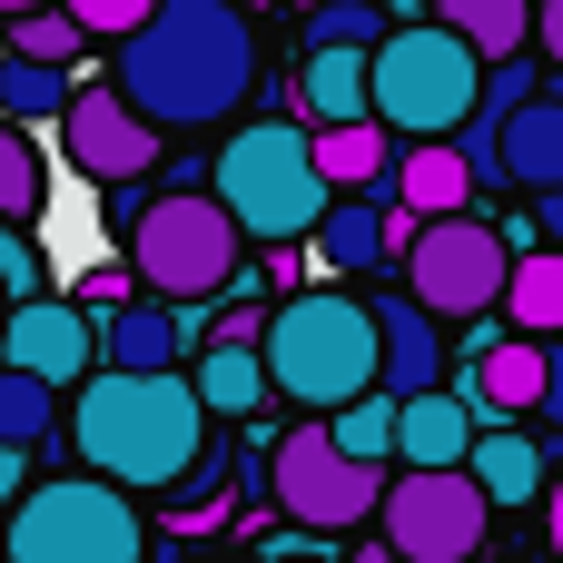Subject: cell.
<instances>
[{
  "label": "cell",
  "mask_w": 563,
  "mask_h": 563,
  "mask_svg": "<svg viewBox=\"0 0 563 563\" xmlns=\"http://www.w3.org/2000/svg\"><path fill=\"white\" fill-rule=\"evenodd\" d=\"M139 119L158 129H208L257 89V30L247 0H168L139 40H119V79H109Z\"/></svg>",
  "instance_id": "6da1fadb"
},
{
  "label": "cell",
  "mask_w": 563,
  "mask_h": 563,
  "mask_svg": "<svg viewBox=\"0 0 563 563\" xmlns=\"http://www.w3.org/2000/svg\"><path fill=\"white\" fill-rule=\"evenodd\" d=\"M69 435H79V465H89V475L139 485V495H178V485L198 475V455L218 445L198 376H129V366H99V376L79 386Z\"/></svg>",
  "instance_id": "7a4b0ae2"
},
{
  "label": "cell",
  "mask_w": 563,
  "mask_h": 563,
  "mask_svg": "<svg viewBox=\"0 0 563 563\" xmlns=\"http://www.w3.org/2000/svg\"><path fill=\"white\" fill-rule=\"evenodd\" d=\"M267 376L277 396H297L307 416H346L386 386V336L376 307L346 287H307L287 307H267Z\"/></svg>",
  "instance_id": "3957f363"
},
{
  "label": "cell",
  "mask_w": 563,
  "mask_h": 563,
  "mask_svg": "<svg viewBox=\"0 0 563 563\" xmlns=\"http://www.w3.org/2000/svg\"><path fill=\"white\" fill-rule=\"evenodd\" d=\"M208 188L238 208V228H247L257 247L317 238L327 208H336V198H327V168H317V129H297V119H247V129L218 148Z\"/></svg>",
  "instance_id": "277c9868"
},
{
  "label": "cell",
  "mask_w": 563,
  "mask_h": 563,
  "mask_svg": "<svg viewBox=\"0 0 563 563\" xmlns=\"http://www.w3.org/2000/svg\"><path fill=\"white\" fill-rule=\"evenodd\" d=\"M485 109V49L455 40L445 20L396 30L376 49V119L406 139H465V119Z\"/></svg>",
  "instance_id": "5b68a950"
},
{
  "label": "cell",
  "mask_w": 563,
  "mask_h": 563,
  "mask_svg": "<svg viewBox=\"0 0 563 563\" xmlns=\"http://www.w3.org/2000/svg\"><path fill=\"white\" fill-rule=\"evenodd\" d=\"M238 208L208 188H168V198H148L139 208V228H129V267L148 277V297H168V307H198V297H218V287H247L238 277Z\"/></svg>",
  "instance_id": "8992f818"
},
{
  "label": "cell",
  "mask_w": 563,
  "mask_h": 563,
  "mask_svg": "<svg viewBox=\"0 0 563 563\" xmlns=\"http://www.w3.org/2000/svg\"><path fill=\"white\" fill-rule=\"evenodd\" d=\"M148 525L129 515V485L109 475H59L10 505V563H139Z\"/></svg>",
  "instance_id": "52a82bcc"
},
{
  "label": "cell",
  "mask_w": 563,
  "mask_h": 563,
  "mask_svg": "<svg viewBox=\"0 0 563 563\" xmlns=\"http://www.w3.org/2000/svg\"><path fill=\"white\" fill-rule=\"evenodd\" d=\"M267 495H277V515H297L307 534H346V525L386 515V465L346 455L336 426H297V435H277V455H267Z\"/></svg>",
  "instance_id": "ba28073f"
},
{
  "label": "cell",
  "mask_w": 563,
  "mask_h": 563,
  "mask_svg": "<svg viewBox=\"0 0 563 563\" xmlns=\"http://www.w3.org/2000/svg\"><path fill=\"white\" fill-rule=\"evenodd\" d=\"M406 297H426L435 317H505V297H515V247H505V228L495 218H435L426 238H416V257H406Z\"/></svg>",
  "instance_id": "9c48e42d"
},
{
  "label": "cell",
  "mask_w": 563,
  "mask_h": 563,
  "mask_svg": "<svg viewBox=\"0 0 563 563\" xmlns=\"http://www.w3.org/2000/svg\"><path fill=\"white\" fill-rule=\"evenodd\" d=\"M495 525V495L475 485V465L455 475H406L396 465V495H386V544L406 563H475V534Z\"/></svg>",
  "instance_id": "30bf717a"
},
{
  "label": "cell",
  "mask_w": 563,
  "mask_h": 563,
  "mask_svg": "<svg viewBox=\"0 0 563 563\" xmlns=\"http://www.w3.org/2000/svg\"><path fill=\"white\" fill-rule=\"evenodd\" d=\"M0 356L10 366H30V376H49V386H89L99 366H109V346H99V317L79 307V297H40V307H10V336H0Z\"/></svg>",
  "instance_id": "8fae6325"
},
{
  "label": "cell",
  "mask_w": 563,
  "mask_h": 563,
  "mask_svg": "<svg viewBox=\"0 0 563 563\" xmlns=\"http://www.w3.org/2000/svg\"><path fill=\"white\" fill-rule=\"evenodd\" d=\"M59 148L79 178H148L158 168V119H139L119 89H79L59 119Z\"/></svg>",
  "instance_id": "7c38bea8"
},
{
  "label": "cell",
  "mask_w": 563,
  "mask_h": 563,
  "mask_svg": "<svg viewBox=\"0 0 563 563\" xmlns=\"http://www.w3.org/2000/svg\"><path fill=\"white\" fill-rule=\"evenodd\" d=\"M475 416H544V396H554V346L544 336H495V346H475L465 356V386H455Z\"/></svg>",
  "instance_id": "4fadbf2b"
},
{
  "label": "cell",
  "mask_w": 563,
  "mask_h": 563,
  "mask_svg": "<svg viewBox=\"0 0 563 563\" xmlns=\"http://www.w3.org/2000/svg\"><path fill=\"white\" fill-rule=\"evenodd\" d=\"M475 445H485V426H475V406L455 386L406 396V416H396V465L406 475H455V465H475Z\"/></svg>",
  "instance_id": "5bb4252c"
},
{
  "label": "cell",
  "mask_w": 563,
  "mask_h": 563,
  "mask_svg": "<svg viewBox=\"0 0 563 563\" xmlns=\"http://www.w3.org/2000/svg\"><path fill=\"white\" fill-rule=\"evenodd\" d=\"M376 336H386V396H445V336L426 297H376Z\"/></svg>",
  "instance_id": "9a60e30c"
},
{
  "label": "cell",
  "mask_w": 563,
  "mask_h": 563,
  "mask_svg": "<svg viewBox=\"0 0 563 563\" xmlns=\"http://www.w3.org/2000/svg\"><path fill=\"white\" fill-rule=\"evenodd\" d=\"M386 198H396V208H416V218L435 228V218H465V208L485 198V178H475V158H465L455 139H416Z\"/></svg>",
  "instance_id": "2e32d148"
},
{
  "label": "cell",
  "mask_w": 563,
  "mask_h": 563,
  "mask_svg": "<svg viewBox=\"0 0 563 563\" xmlns=\"http://www.w3.org/2000/svg\"><path fill=\"white\" fill-rule=\"evenodd\" d=\"M505 188H525V198H554L563 188V79H544L505 119Z\"/></svg>",
  "instance_id": "e0dca14e"
},
{
  "label": "cell",
  "mask_w": 563,
  "mask_h": 563,
  "mask_svg": "<svg viewBox=\"0 0 563 563\" xmlns=\"http://www.w3.org/2000/svg\"><path fill=\"white\" fill-rule=\"evenodd\" d=\"M297 99L317 109V129L376 119V49H307V69H297Z\"/></svg>",
  "instance_id": "ac0fdd59"
},
{
  "label": "cell",
  "mask_w": 563,
  "mask_h": 563,
  "mask_svg": "<svg viewBox=\"0 0 563 563\" xmlns=\"http://www.w3.org/2000/svg\"><path fill=\"white\" fill-rule=\"evenodd\" d=\"M386 257H396V208H386V198H336L327 228H317V267H327V277H366V267H386Z\"/></svg>",
  "instance_id": "d6986e66"
},
{
  "label": "cell",
  "mask_w": 563,
  "mask_h": 563,
  "mask_svg": "<svg viewBox=\"0 0 563 563\" xmlns=\"http://www.w3.org/2000/svg\"><path fill=\"white\" fill-rule=\"evenodd\" d=\"M178 307L168 297H129L119 317H99V346H109V366H129V376H178Z\"/></svg>",
  "instance_id": "ffe728a7"
},
{
  "label": "cell",
  "mask_w": 563,
  "mask_h": 563,
  "mask_svg": "<svg viewBox=\"0 0 563 563\" xmlns=\"http://www.w3.org/2000/svg\"><path fill=\"white\" fill-rule=\"evenodd\" d=\"M267 386H277V376H267V336H218V346L198 356V396H208V416H247Z\"/></svg>",
  "instance_id": "44dd1931"
},
{
  "label": "cell",
  "mask_w": 563,
  "mask_h": 563,
  "mask_svg": "<svg viewBox=\"0 0 563 563\" xmlns=\"http://www.w3.org/2000/svg\"><path fill=\"white\" fill-rule=\"evenodd\" d=\"M534 10H544V0H435V20H445L455 40H475L485 59H525V49H534Z\"/></svg>",
  "instance_id": "7402d4cb"
},
{
  "label": "cell",
  "mask_w": 563,
  "mask_h": 563,
  "mask_svg": "<svg viewBox=\"0 0 563 563\" xmlns=\"http://www.w3.org/2000/svg\"><path fill=\"white\" fill-rule=\"evenodd\" d=\"M505 327L515 336H563V247H534V257H515V297H505Z\"/></svg>",
  "instance_id": "603a6c76"
},
{
  "label": "cell",
  "mask_w": 563,
  "mask_h": 563,
  "mask_svg": "<svg viewBox=\"0 0 563 563\" xmlns=\"http://www.w3.org/2000/svg\"><path fill=\"white\" fill-rule=\"evenodd\" d=\"M475 485L515 515V505H534L544 495V435H485L475 445Z\"/></svg>",
  "instance_id": "cb8c5ba5"
},
{
  "label": "cell",
  "mask_w": 563,
  "mask_h": 563,
  "mask_svg": "<svg viewBox=\"0 0 563 563\" xmlns=\"http://www.w3.org/2000/svg\"><path fill=\"white\" fill-rule=\"evenodd\" d=\"M386 119H346V129H317V168H327V188H376L386 178Z\"/></svg>",
  "instance_id": "d4e9b609"
},
{
  "label": "cell",
  "mask_w": 563,
  "mask_h": 563,
  "mask_svg": "<svg viewBox=\"0 0 563 563\" xmlns=\"http://www.w3.org/2000/svg\"><path fill=\"white\" fill-rule=\"evenodd\" d=\"M69 99H79V89H69V69H49V59H0V109H10L20 129H40V119L59 129V119H69Z\"/></svg>",
  "instance_id": "484cf974"
},
{
  "label": "cell",
  "mask_w": 563,
  "mask_h": 563,
  "mask_svg": "<svg viewBox=\"0 0 563 563\" xmlns=\"http://www.w3.org/2000/svg\"><path fill=\"white\" fill-rule=\"evenodd\" d=\"M49 416H59V386L30 376V366H0V445H49Z\"/></svg>",
  "instance_id": "4316f807"
},
{
  "label": "cell",
  "mask_w": 563,
  "mask_h": 563,
  "mask_svg": "<svg viewBox=\"0 0 563 563\" xmlns=\"http://www.w3.org/2000/svg\"><path fill=\"white\" fill-rule=\"evenodd\" d=\"M386 10L376 0H317L307 10V49H386Z\"/></svg>",
  "instance_id": "83f0119b"
},
{
  "label": "cell",
  "mask_w": 563,
  "mask_h": 563,
  "mask_svg": "<svg viewBox=\"0 0 563 563\" xmlns=\"http://www.w3.org/2000/svg\"><path fill=\"white\" fill-rule=\"evenodd\" d=\"M396 416H406V396H386V386H376L366 406H346V416H336V445H346V455H366V465H386V455H396Z\"/></svg>",
  "instance_id": "f1b7e54d"
},
{
  "label": "cell",
  "mask_w": 563,
  "mask_h": 563,
  "mask_svg": "<svg viewBox=\"0 0 563 563\" xmlns=\"http://www.w3.org/2000/svg\"><path fill=\"white\" fill-rule=\"evenodd\" d=\"M40 148H30V129H0V218H40Z\"/></svg>",
  "instance_id": "f546056e"
},
{
  "label": "cell",
  "mask_w": 563,
  "mask_h": 563,
  "mask_svg": "<svg viewBox=\"0 0 563 563\" xmlns=\"http://www.w3.org/2000/svg\"><path fill=\"white\" fill-rule=\"evenodd\" d=\"M79 40H89V30H79L69 10H30V20H10V59H49V69H69Z\"/></svg>",
  "instance_id": "4dcf8cb0"
},
{
  "label": "cell",
  "mask_w": 563,
  "mask_h": 563,
  "mask_svg": "<svg viewBox=\"0 0 563 563\" xmlns=\"http://www.w3.org/2000/svg\"><path fill=\"white\" fill-rule=\"evenodd\" d=\"M59 10H69V20H79L89 40H139V30H148V20H158L168 0H59Z\"/></svg>",
  "instance_id": "1f68e13d"
},
{
  "label": "cell",
  "mask_w": 563,
  "mask_h": 563,
  "mask_svg": "<svg viewBox=\"0 0 563 563\" xmlns=\"http://www.w3.org/2000/svg\"><path fill=\"white\" fill-rule=\"evenodd\" d=\"M0 287H10V307H40V257H30V238H0Z\"/></svg>",
  "instance_id": "d6a6232c"
},
{
  "label": "cell",
  "mask_w": 563,
  "mask_h": 563,
  "mask_svg": "<svg viewBox=\"0 0 563 563\" xmlns=\"http://www.w3.org/2000/svg\"><path fill=\"white\" fill-rule=\"evenodd\" d=\"M129 277H139V267H89V277H79V307H89V317H119V307H129Z\"/></svg>",
  "instance_id": "836d02e7"
},
{
  "label": "cell",
  "mask_w": 563,
  "mask_h": 563,
  "mask_svg": "<svg viewBox=\"0 0 563 563\" xmlns=\"http://www.w3.org/2000/svg\"><path fill=\"white\" fill-rule=\"evenodd\" d=\"M534 49H554V59H563V0H544V10H534Z\"/></svg>",
  "instance_id": "e575fe53"
},
{
  "label": "cell",
  "mask_w": 563,
  "mask_h": 563,
  "mask_svg": "<svg viewBox=\"0 0 563 563\" xmlns=\"http://www.w3.org/2000/svg\"><path fill=\"white\" fill-rule=\"evenodd\" d=\"M534 208H544V247H563V188H554V198H534Z\"/></svg>",
  "instance_id": "d590c367"
},
{
  "label": "cell",
  "mask_w": 563,
  "mask_h": 563,
  "mask_svg": "<svg viewBox=\"0 0 563 563\" xmlns=\"http://www.w3.org/2000/svg\"><path fill=\"white\" fill-rule=\"evenodd\" d=\"M544 416L563 426V336H554V396H544Z\"/></svg>",
  "instance_id": "8d00e7d4"
},
{
  "label": "cell",
  "mask_w": 563,
  "mask_h": 563,
  "mask_svg": "<svg viewBox=\"0 0 563 563\" xmlns=\"http://www.w3.org/2000/svg\"><path fill=\"white\" fill-rule=\"evenodd\" d=\"M0 10H10V20H30V10H59V0H0Z\"/></svg>",
  "instance_id": "74e56055"
},
{
  "label": "cell",
  "mask_w": 563,
  "mask_h": 563,
  "mask_svg": "<svg viewBox=\"0 0 563 563\" xmlns=\"http://www.w3.org/2000/svg\"><path fill=\"white\" fill-rule=\"evenodd\" d=\"M356 563H406V554H396V544H366V554H356Z\"/></svg>",
  "instance_id": "f35d334b"
},
{
  "label": "cell",
  "mask_w": 563,
  "mask_h": 563,
  "mask_svg": "<svg viewBox=\"0 0 563 563\" xmlns=\"http://www.w3.org/2000/svg\"><path fill=\"white\" fill-rule=\"evenodd\" d=\"M554 563H563V495H554Z\"/></svg>",
  "instance_id": "ab89813d"
},
{
  "label": "cell",
  "mask_w": 563,
  "mask_h": 563,
  "mask_svg": "<svg viewBox=\"0 0 563 563\" xmlns=\"http://www.w3.org/2000/svg\"><path fill=\"white\" fill-rule=\"evenodd\" d=\"M208 563H267V554H208Z\"/></svg>",
  "instance_id": "60d3db41"
},
{
  "label": "cell",
  "mask_w": 563,
  "mask_h": 563,
  "mask_svg": "<svg viewBox=\"0 0 563 563\" xmlns=\"http://www.w3.org/2000/svg\"><path fill=\"white\" fill-rule=\"evenodd\" d=\"M247 10H267V0H247Z\"/></svg>",
  "instance_id": "b9f144b4"
},
{
  "label": "cell",
  "mask_w": 563,
  "mask_h": 563,
  "mask_svg": "<svg viewBox=\"0 0 563 563\" xmlns=\"http://www.w3.org/2000/svg\"><path fill=\"white\" fill-rule=\"evenodd\" d=\"M307 563H327V554H307Z\"/></svg>",
  "instance_id": "7bdbcfd3"
},
{
  "label": "cell",
  "mask_w": 563,
  "mask_h": 563,
  "mask_svg": "<svg viewBox=\"0 0 563 563\" xmlns=\"http://www.w3.org/2000/svg\"><path fill=\"white\" fill-rule=\"evenodd\" d=\"M307 10H317V0H307Z\"/></svg>",
  "instance_id": "ee69618b"
}]
</instances>
